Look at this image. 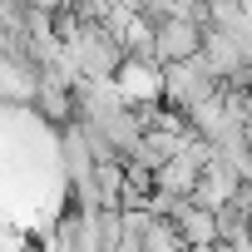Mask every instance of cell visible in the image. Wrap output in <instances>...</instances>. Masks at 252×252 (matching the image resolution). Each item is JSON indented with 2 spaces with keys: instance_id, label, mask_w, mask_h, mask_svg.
<instances>
[{
  "instance_id": "8992f818",
  "label": "cell",
  "mask_w": 252,
  "mask_h": 252,
  "mask_svg": "<svg viewBox=\"0 0 252 252\" xmlns=\"http://www.w3.org/2000/svg\"><path fill=\"white\" fill-rule=\"evenodd\" d=\"M168 222H173V232H178L183 252H213V247H218V232H213V213H203V208H193V203H178Z\"/></svg>"
},
{
  "instance_id": "52a82bcc",
  "label": "cell",
  "mask_w": 252,
  "mask_h": 252,
  "mask_svg": "<svg viewBox=\"0 0 252 252\" xmlns=\"http://www.w3.org/2000/svg\"><path fill=\"white\" fill-rule=\"evenodd\" d=\"M30 104L50 119V124H74V89H64L60 79H50V74H35V89H30Z\"/></svg>"
},
{
  "instance_id": "5b68a950",
  "label": "cell",
  "mask_w": 252,
  "mask_h": 252,
  "mask_svg": "<svg viewBox=\"0 0 252 252\" xmlns=\"http://www.w3.org/2000/svg\"><path fill=\"white\" fill-rule=\"evenodd\" d=\"M237 188H242V178H237V173H227V168L208 163V168L198 173V183H193L188 203H193V208H203V213H218L222 203H232V198H237Z\"/></svg>"
},
{
  "instance_id": "ba28073f",
  "label": "cell",
  "mask_w": 252,
  "mask_h": 252,
  "mask_svg": "<svg viewBox=\"0 0 252 252\" xmlns=\"http://www.w3.org/2000/svg\"><path fill=\"white\" fill-rule=\"evenodd\" d=\"M213 252H252V237L242 232V237H227V242H218Z\"/></svg>"
},
{
  "instance_id": "3957f363",
  "label": "cell",
  "mask_w": 252,
  "mask_h": 252,
  "mask_svg": "<svg viewBox=\"0 0 252 252\" xmlns=\"http://www.w3.org/2000/svg\"><path fill=\"white\" fill-rule=\"evenodd\" d=\"M203 45V25L198 20H154V64H178L193 60Z\"/></svg>"
},
{
  "instance_id": "7a4b0ae2",
  "label": "cell",
  "mask_w": 252,
  "mask_h": 252,
  "mask_svg": "<svg viewBox=\"0 0 252 252\" xmlns=\"http://www.w3.org/2000/svg\"><path fill=\"white\" fill-rule=\"evenodd\" d=\"M208 168V144L203 139H183V149L149 178L154 183V193H163V198H173V203H188V193H193V183H198V173Z\"/></svg>"
},
{
  "instance_id": "277c9868",
  "label": "cell",
  "mask_w": 252,
  "mask_h": 252,
  "mask_svg": "<svg viewBox=\"0 0 252 252\" xmlns=\"http://www.w3.org/2000/svg\"><path fill=\"white\" fill-rule=\"evenodd\" d=\"M114 89L129 99L134 109H139V104H163V64L124 60V64H119V74H114Z\"/></svg>"
},
{
  "instance_id": "6da1fadb",
  "label": "cell",
  "mask_w": 252,
  "mask_h": 252,
  "mask_svg": "<svg viewBox=\"0 0 252 252\" xmlns=\"http://www.w3.org/2000/svg\"><path fill=\"white\" fill-rule=\"evenodd\" d=\"M213 94H218V79L208 74V64L198 55L193 60H178V64H163V109L188 114V109H198Z\"/></svg>"
}]
</instances>
